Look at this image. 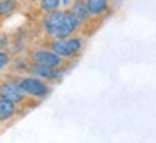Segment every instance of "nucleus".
Segmentation results:
<instances>
[{"label": "nucleus", "instance_id": "1", "mask_svg": "<svg viewBox=\"0 0 156 143\" xmlns=\"http://www.w3.org/2000/svg\"><path fill=\"white\" fill-rule=\"evenodd\" d=\"M45 46H49L54 52H57L59 56H62L67 61H74L76 57L82 54L86 47V41L81 34H72L62 39H49Z\"/></svg>", "mask_w": 156, "mask_h": 143}, {"label": "nucleus", "instance_id": "2", "mask_svg": "<svg viewBox=\"0 0 156 143\" xmlns=\"http://www.w3.org/2000/svg\"><path fill=\"white\" fill-rule=\"evenodd\" d=\"M19 86L22 88V91L32 99H37V101H42L45 99L49 94L52 93V86L49 84L47 81L37 78L34 74H19L17 76Z\"/></svg>", "mask_w": 156, "mask_h": 143}, {"label": "nucleus", "instance_id": "3", "mask_svg": "<svg viewBox=\"0 0 156 143\" xmlns=\"http://www.w3.org/2000/svg\"><path fill=\"white\" fill-rule=\"evenodd\" d=\"M0 96L2 98H7L10 101H15L20 106H29V108H34V105H37V99H32L22 91V88L19 86L17 78H4L0 79Z\"/></svg>", "mask_w": 156, "mask_h": 143}, {"label": "nucleus", "instance_id": "4", "mask_svg": "<svg viewBox=\"0 0 156 143\" xmlns=\"http://www.w3.org/2000/svg\"><path fill=\"white\" fill-rule=\"evenodd\" d=\"M29 59L32 62H39V64L52 66V68H64L67 69L71 66L72 61H67L62 56H59L57 52H54L49 46H41V47H34L29 52Z\"/></svg>", "mask_w": 156, "mask_h": 143}, {"label": "nucleus", "instance_id": "5", "mask_svg": "<svg viewBox=\"0 0 156 143\" xmlns=\"http://www.w3.org/2000/svg\"><path fill=\"white\" fill-rule=\"evenodd\" d=\"M64 72H66L64 68H52V66L39 64V62H30V68H29V74H34L47 82L61 81Z\"/></svg>", "mask_w": 156, "mask_h": 143}, {"label": "nucleus", "instance_id": "6", "mask_svg": "<svg viewBox=\"0 0 156 143\" xmlns=\"http://www.w3.org/2000/svg\"><path fill=\"white\" fill-rule=\"evenodd\" d=\"M64 15H66V9H57V10H52V12H47V14H44V17H42V29H44L45 35H47L49 39H52L55 35V32H57L59 25L62 24V20H64Z\"/></svg>", "mask_w": 156, "mask_h": 143}, {"label": "nucleus", "instance_id": "7", "mask_svg": "<svg viewBox=\"0 0 156 143\" xmlns=\"http://www.w3.org/2000/svg\"><path fill=\"white\" fill-rule=\"evenodd\" d=\"M79 31H82V24L77 20V19L74 17V15L71 14V12L66 9V15H64V20H62V24L59 25L57 32H55V35L52 39H62V37H69V35L72 34H77Z\"/></svg>", "mask_w": 156, "mask_h": 143}, {"label": "nucleus", "instance_id": "8", "mask_svg": "<svg viewBox=\"0 0 156 143\" xmlns=\"http://www.w3.org/2000/svg\"><path fill=\"white\" fill-rule=\"evenodd\" d=\"M20 108L22 106L17 105L15 101H10V99L0 96V123H7L10 119L17 118L22 113Z\"/></svg>", "mask_w": 156, "mask_h": 143}, {"label": "nucleus", "instance_id": "9", "mask_svg": "<svg viewBox=\"0 0 156 143\" xmlns=\"http://www.w3.org/2000/svg\"><path fill=\"white\" fill-rule=\"evenodd\" d=\"M89 9V14H91L92 19H104L106 15L111 14L112 10V5H111V0H86Z\"/></svg>", "mask_w": 156, "mask_h": 143}, {"label": "nucleus", "instance_id": "10", "mask_svg": "<svg viewBox=\"0 0 156 143\" xmlns=\"http://www.w3.org/2000/svg\"><path fill=\"white\" fill-rule=\"evenodd\" d=\"M67 10L71 12V14L74 15L79 22H81L82 27H84V25H87L89 20H92L91 14H89V9H87V4H86V0H74Z\"/></svg>", "mask_w": 156, "mask_h": 143}, {"label": "nucleus", "instance_id": "11", "mask_svg": "<svg viewBox=\"0 0 156 143\" xmlns=\"http://www.w3.org/2000/svg\"><path fill=\"white\" fill-rule=\"evenodd\" d=\"M19 9V0H0V19L10 17Z\"/></svg>", "mask_w": 156, "mask_h": 143}, {"label": "nucleus", "instance_id": "12", "mask_svg": "<svg viewBox=\"0 0 156 143\" xmlns=\"http://www.w3.org/2000/svg\"><path fill=\"white\" fill-rule=\"evenodd\" d=\"M61 5H62V0H39V10L42 14L57 10V9H61Z\"/></svg>", "mask_w": 156, "mask_h": 143}, {"label": "nucleus", "instance_id": "13", "mask_svg": "<svg viewBox=\"0 0 156 143\" xmlns=\"http://www.w3.org/2000/svg\"><path fill=\"white\" fill-rule=\"evenodd\" d=\"M12 64V54L7 49H0V72Z\"/></svg>", "mask_w": 156, "mask_h": 143}, {"label": "nucleus", "instance_id": "14", "mask_svg": "<svg viewBox=\"0 0 156 143\" xmlns=\"http://www.w3.org/2000/svg\"><path fill=\"white\" fill-rule=\"evenodd\" d=\"M10 44V39L7 34H0V49H7Z\"/></svg>", "mask_w": 156, "mask_h": 143}, {"label": "nucleus", "instance_id": "15", "mask_svg": "<svg viewBox=\"0 0 156 143\" xmlns=\"http://www.w3.org/2000/svg\"><path fill=\"white\" fill-rule=\"evenodd\" d=\"M74 0H62V9H69Z\"/></svg>", "mask_w": 156, "mask_h": 143}, {"label": "nucleus", "instance_id": "16", "mask_svg": "<svg viewBox=\"0 0 156 143\" xmlns=\"http://www.w3.org/2000/svg\"><path fill=\"white\" fill-rule=\"evenodd\" d=\"M0 25H2V19H0Z\"/></svg>", "mask_w": 156, "mask_h": 143}]
</instances>
